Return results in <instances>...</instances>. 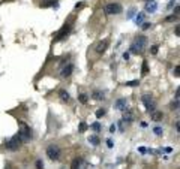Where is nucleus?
Masks as SVG:
<instances>
[{
	"mask_svg": "<svg viewBox=\"0 0 180 169\" xmlns=\"http://www.w3.org/2000/svg\"><path fill=\"white\" fill-rule=\"evenodd\" d=\"M122 10H123L122 4L117 1H113V3H108L104 6V12L107 15H119V13H122Z\"/></svg>",
	"mask_w": 180,
	"mask_h": 169,
	"instance_id": "2",
	"label": "nucleus"
},
{
	"mask_svg": "<svg viewBox=\"0 0 180 169\" xmlns=\"http://www.w3.org/2000/svg\"><path fill=\"white\" fill-rule=\"evenodd\" d=\"M170 106H171V109H173V111H177V109H179V100L171 102V105H170Z\"/></svg>",
	"mask_w": 180,
	"mask_h": 169,
	"instance_id": "21",
	"label": "nucleus"
},
{
	"mask_svg": "<svg viewBox=\"0 0 180 169\" xmlns=\"http://www.w3.org/2000/svg\"><path fill=\"white\" fill-rule=\"evenodd\" d=\"M141 72H143V75H147V72H149V66H147V61H146V60L143 61V66H141Z\"/></svg>",
	"mask_w": 180,
	"mask_h": 169,
	"instance_id": "18",
	"label": "nucleus"
},
{
	"mask_svg": "<svg viewBox=\"0 0 180 169\" xmlns=\"http://www.w3.org/2000/svg\"><path fill=\"white\" fill-rule=\"evenodd\" d=\"M86 129H87V126H86L84 123H81V124H80V130H86Z\"/></svg>",
	"mask_w": 180,
	"mask_h": 169,
	"instance_id": "31",
	"label": "nucleus"
},
{
	"mask_svg": "<svg viewBox=\"0 0 180 169\" xmlns=\"http://www.w3.org/2000/svg\"><path fill=\"white\" fill-rule=\"evenodd\" d=\"M60 148L56 145V144H51V145H48V148H47V156L51 159V160H59L60 159Z\"/></svg>",
	"mask_w": 180,
	"mask_h": 169,
	"instance_id": "3",
	"label": "nucleus"
},
{
	"mask_svg": "<svg viewBox=\"0 0 180 169\" xmlns=\"http://www.w3.org/2000/svg\"><path fill=\"white\" fill-rule=\"evenodd\" d=\"M123 123H125V121H123V120H122V121H120V123H119V127H120V130H122V132H123V130H125V124H123Z\"/></svg>",
	"mask_w": 180,
	"mask_h": 169,
	"instance_id": "29",
	"label": "nucleus"
},
{
	"mask_svg": "<svg viewBox=\"0 0 180 169\" xmlns=\"http://www.w3.org/2000/svg\"><path fill=\"white\" fill-rule=\"evenodd\" d=\"M104 96H105V94H104L101 90H95V91L92 93V97H93L95 100H101V99H104Z\"/></svg>",
	"mask_w": 180,
	"mask_h": 169,
	"instance_id": "12",
	"label": "nucleus"
},
{
	"mask_svg": "<svg viewBox=\"0 0 180 169\" xmlns=\"http://www.w3.org/2000/svg\"><path fill=\"white\" fill-rule=\"evenodd\" d=\"M179 34H180V27L177 25V27H176V36H179Z\"/></svg>",
	"mask_w": 180,
	"mask_h": 169,
	"instance_id": "34",
	"label": "nucleus"
},
{
	"mask_svg": "<svg viewBox=\"0 0 180 169\" xmlns=\"http://www.w3.org/2000/svg\"><path fill=\"white\" fill-rule=\"evenodd\" d=\"M107 144H108V147H110V148L113 147V141H111V139H107Z\"/></svg>",
	"mask_w": 180,
	"mask_h": 169,
	"instance_id": "33",
	"label": "nucleus"
},
{
	"mask_svg": "<svg viewBox=\"0 0 180 169\" xmlns=\"http://www.w3.org/2000/svg\"><path fill=\"white\" fill-rule=\"evenodd\" d=\"M114 106H116L117 109H120V111H125V109H126V99H119V100L114 103Z\"/></svg>",
	"mask_w": 180,
	"mask_h": 169,
	"instance_id": "10",
	"label": "nucleus"
},
{
	"mask_svg": "<svg viewBox=\"0 0 180 169\" xmlns=\"http://www.w3.org/2000/svg\"><path fill=\"white\" fill-rule=\"evenodd\" d=\"M89 142L93 144V145H98V144H99V138H98V136H90V138H89Z\"/></svg>",
	"mask_w": 180,
	"mask_h": 169,
	"instance_id": "19",
	"label": "nucleus"
},
{
	"mask_svg": "<svg viewBox=\"0 0 180 169\" xmlns=\"http://www.w3.org/2000/svg\"><path fill=\"white\" fill-rule=\"evenodd\" d=\"M125 85H126V87H137V85H140V81H138V79H134V81H126V82H125Z\"/></svg>",
	"mask_w": 180,
	"mask_h": 169,
	"instance_id": "15",
	"label": "nucleus"
},
{
	"mask_svg": "<svg viewBox=\"0 0 180 169\" xmlns=\"http://www.w3.org/2000/svg\"><path fill=\"white\" fill-rule=\"evenodd\" d=\"M141 27H143V30H147V28H150V27H152V24H150V22H144Z\"/></svg>",
	"mask_w": 180,
	"mask_h": 169,
	"instance_id": "27",
	"label": "nucleus"
},
{
	"mask_svg": "<svg viewBox=\"0 0 180 169\" xmlns=\"http://www.w3.org/2000/svg\"><path fill=\"white\" fill-rule=\"evenodd\" d=\"M92 129L96 130V132H99V130H101V124H99V123H95V124H92Z\"/></svg>",
	"mask_w": 180,
	"mask_h": 169,
	"instance_id": "23",
	"label": "nucleus"
},
{
	"mask_svg": "<svg viewBox=\"0 0 180 169\" xmlns=\"http://www.w3.org/2000/svg\"><path fill=\"white\" fill-rule=\"evenodd\" d=\"M72 72H74V66H72V64H68V66H65V67L62 69V76H63V78H69V76L72 75Z\"/></svg>",
	"mask_w": 180,
	"mask_h": 169,
	"instance_id": "8",
	"label": "nucleus"
},
{
	"mask_svg": "<svg viewBox=\"0 0 180 169\" xmlns=\"http://www.w3.org/2000/svg\"><path fill=\"white\" fill-rule=\"evenodd\" d=\"M80 163H81L80 159H74V162H72V165H71V169H78L80 168Z\"/></svg>",
	"mask_w": 180,
	"mask_h": 169,
	"instance_id": "17",
	"label": "nucleus"
},
{
	"mask_svg": "<svg viewBox=\"0 0 180 169\" xmlns=\"http://www.w3.org/2000/svg\"><path fill=\"white\" fill-rule=\"evenodd\" d=\"M177 16H179V15H170V16H167V21H176Z\"/></svg>",
	"mask_w": 180,
	"mask_h": 169,
	"instance_id": "25",
	"label": "nucleus"
},
{
	"mask_svg": "<svg viewBox=\"0 0 180 169\" xmlns=\"http://www.w3.org/2000/svg\"><path fill=\"white\" fill-rule=\"evenodd\" d=\"M153 132H155L158 136H161V135H162V129H161V127H155V129H153Z\"/></svg>",
	"mask_w": 180,
	"mask_h": 169,
	"instance_id": "24",
	"label": "nucleus"
},
{
	"mask_svg": "<svg viewBox=\"0 0 180 169\" xmlns=\"http://www.w3.org/2000/svg\"><path fill=\"white\" fill-rule=\"evenodd\" d=\"M150 52H152V54H156V52H158V45H153V46L150 48Z\"/></svg>",
	"mask_w": 180,
	"mask_h": 169,
	"instance_id": "28",
	"label": "nucleus"
},
{
	"mask_svg": "<svg viewBox=\"0 0 180 169\" xmlns=\"http://www.w3.org/2000/svg\"><path fill=\"white\" fill-rule=\"evenodd\" d=\"M141 100H143V103H144V106H146V109H147V112H149V114H150V112H153V111L156 109V103H155V100L152 99V96L144 94V96L141 97Z\"/></svg>",
	"mask_w": 180,
	"mask_h": 169,
	"instance_id": "4",
	"label": "nucleus"
},
{
	"mask_svg": "<svg viewBox=\"0 0 180 169\" xmlns=\"http://www.w3.org/2000/svg\"><path fill=\"white\" fill-rule=\"evenodd\" d=\"M21 144H23V141L20 139V136H18V135H15L14 138H11V139L6 142V148H8V150H12V151H15V150H18V148L21 147Z\"/></svg>",
	"mask_w": 180,
	"mask_h": 169,
	"instance_id": "5",
	"label": "nucleus"
},
{
	"mask_svg": "<svg viewBox=\"0 0 180 169\" xmlns=\"http://www.w3.org/2000/svg\"><path fill=\"white\" fill-rule=\"evenodd\" d=\"M132 120H134V115H132L131 109H125V114H123V121H128V123H131Z\"/></svg>",
	"mask_w": 180,
	"mask_h": 169,
	"instance_id": "11",
	"label": "nucleus"
},
{
	"mask_svg": "<svg viewBox=\"0 0 180 169\" xmlns=\"http://www.w3.org/2000/svg\"><path fill=\"white\" fill-rule=\"evenodd\" d=\"M110 132H111V133H114V132H116V126H114V124H111V127H110Z\"/></svg>",
	"mask_w": 180,
	"mask_h": 169,
	"instance_id": "32",
	"label": "nucleus"
},
{
	"mask_svg": "<svg viewBox=\"0 0 180 169\" xmlns=\"http://www.w3.org/2000/svg\"><path fill=\"white\" fill-rule=\"evenodd\" d=\"M78 100H80L81 103H87V100H89V96H87V94H84V93H81V94L78 96Z\"/></svg>",
	"mask_w": 180,
	"mask_h": 169,
	"instance_id": "16",
	"label": "nucleus"
},
{
	"mask_svg": "<svg viewBox=\"0 0 180 169\" xmlns=\"http://www.w3.org/2000/svg\"><path fill=\"white\" fill-rule=\"evenodd\" d=\"M156 7H158L156 1H150V3H147V4H146V10H147V12H155V10H156Z\"/></svg>",
	"mask_w": 180,
	"mask_h": 169,
	"instance_id": "13",
	"label": "nucleus"
},
{
	"mask_svg": "<svg viewBox=\"0 0 180 169\" xmlns=\"http://www.w3.org/2000/svg\"><path fill=\"white\" fill-rule=\"evenodd\" d=\"M179 70H180V67H179V66H176V69H174V75H176V76H179V75H180Z\"/></svg>",
	"mask_w": 180,
	"mask_h": 169,
	"instance_id": "30",
	"label": "nucleus"
},
{
	"mask_svg": "<svg viewBox=\"0 0 180 169\" xmlns=\"http://www.w3.org/2000/svg\"><path fill=\"white\" fill-rule=\"evenodd\" d=\"M150 118H152V121H162V118H164V112H161V111H153V112H150Z\"/></svg>",
	"mask_w": 180,
	"mask_h": 169,
	"instance_id": "9",
	"label": "nucleus"
},
{
	"mask_svg": "<svg viewBox=\"0 0 180 169\" xmlns=\"http://www.w3.org/2000/svg\"><path fill=\"white\" fill-rule=\"evenodd\" d=\"M59 96H60V99H62V100H65V102H69V99H71V97H69V93H68V91H65V90H62V91L59 93Z\"/></svg>",
	"mask_w": 180,
	"mask_h": 169,
	"instance_id": "14",
	"label": "nucleus"
},
{
	"mask_svg": "<svg viewBox=\"0 0 180 169\" xmlns=\"http://www.w3.org/2000/svg\"><path fill=\"white\" fill-rule=\"evenodd\" d=\"M123 58H125V60H128V58H129V54H128V52H125V54H123Z\"/></svg>",
	"mask_w": 180,
	"mask_h": 169,
	"instance_id": "36",
	"label": "nucleus"
},
{
	"mask_svg": "<svg viewBox=\"0 0 180 169\" xmlns=\"http://www.w3.org/2000/svg\"><path fill=\"white\" fill-rule=\"evenodd\" d=\"M108 39H105V40H102L101 43H98V46H96V52L98 54H104L105 51H107V48H108Z\"/></svg>",
	"mask_w": 180,
	"mask_h": 169,
	"instance_id": "7",
	"label": "nucleus"
},
{
	"mask_svg": "<svg viewBox=\"0 0 180 169\" xmlns=\"http://www.w3.org/2000/svg\"><path fill=\"white\" fill-rule=\"evenodd\" d=\"M36 169H44V162L39 159V160H36Z\"/></svg>",
	"mask_w": 180,
	"mask_h": 169,
	"instance_id": "22",
	"label": "nucleus"
},
{
	"mask_svg": "<svg viewBox=\"0 0 180 169\" xmlns=\"http://www.w3.org/2000/svg\"><path fill=\"white\" fill-rule=\"evenodd\" d=\"M144 19V13H140V15H137V22H141Z\"/></svg>",
	"mask_w": 180,
	"mask_h": 169,
	"instance_id": "26",
	"label": "nucleus"
},
{
	"mask_svg": "<svg viewBox=\"0 0 180 169\" xmlns=\"http://www.w3.org/2000/svg\"><path fill=\"white\" fill-rule=\"evenodd\" d=\"M71 28H72V25H71V22H65V25L57 31V34H56V40H60V39H63L65 37V34H68L69 31H71Z\"/></svg>",
	"mask_w": 180,
	"mask_h": 169,
	"instance_id": "6",
	"label": "nucleus"
},
{
	"mask_svg": "<svg viewBox=\"0 0 180 169\" xmlns=\"http://www.w3.org/2000/svg\"><path fill=\"white\" fill-rule=\"evenodd\" d=\"M146 45H147V37H146V36H138V37L135 39V42L131 45V51H132L134 54L143 52V49L146 48Z\"/></svg>",
	"mask_w": 180,
	"mask_h": 169,
	"instance_id": "1",
	"label": "nucleus"
},
{
	"mask_svg": "<svg viewBox=\"0 0 180 169\" xmlns=\"http://www.w3.org/2000/svg\"><path fill=\"white\" fill-rule=\"evenodd\" d=\"M104 115H105V109H104V108H99V109L96 111V117L101 118V117H104Z\"/></svg>",
	"mask_w": 180,
	"mask_h": 169,
	"instance_id": "20",
	"label": "nucleus"
},
{
	"mask_svg": "<svg viewBox=\"0 0 180 169\" xmlns=\"http://www.w3.org/2000/svg\"><path fill=\"white\" fill-rule=\"evenodd\" d=\"M179 127H180V123H179V120H177V121H176V130H177V132H179Z\"/></svg>",
	"mask_w": 180,
	"mask_h": 169,
	"instance_id": "35",
	"label": "nucleus"
}]
</instances>
